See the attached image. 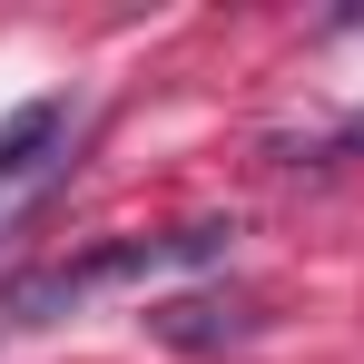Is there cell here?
<instances>
[{"label":"cell","instance_id":"obj_2","mask_svg":"<svg viewBox=\"0 0 364 364\" xmlns=\"http://www.w3.org/2000/svg\"><path fill=\"white\" fill-rule=\"evenodd\" d=\"M148 335H158V345H178V355H217V345H246V335H256V305L178 296V305H148Z\"/></svg>","mask_w":364,"mask_h":364},{"label":"cell","instance_id":"obj_1","mask_svg":"<svg viewBox=\"0 0 364 364\" xmlns=\"http://www.w3.org/2000/svg\"><path fill=\"white\" fill-rule=\"evenodd\" d=\"M237 227H178V237H128V246H99V256H79V266H50V276H20L10 286V315L20 325H50L69 305H89L99 286H128V276H158V266H207V256H227Z\"/></svg>","mask_w":364,"mask_h":364},{"label":"cell","instance_id":"obj_3","mask_svg":"<svg viewBox=\"0 0 364 364\" xmlns=\"http://www.w3.org/2000/svg\"><path fill=\"white\" fill-rule=\"evenodd\" d=\"M69 138V99H30L0 119V187H20L30 168H50V148Z\"/></svg>","mask_w":364,"mask_h":364}]
</instances>
